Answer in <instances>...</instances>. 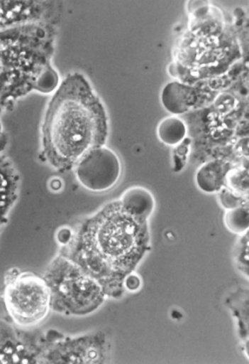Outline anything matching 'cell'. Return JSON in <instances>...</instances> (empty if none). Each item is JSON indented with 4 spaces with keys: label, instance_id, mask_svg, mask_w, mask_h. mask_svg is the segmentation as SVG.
Masks as SVG:
<instances>
[{
    "label": "cell",
    "instance_id": "6da1fadb",
    "mask_svg": "<svg viewBox=\"0 0 249 364\" xmlns=\"http://www.w3.org/2000/svg\"><path fill=\"white\" fill-rule=\"evenodd\" d=\"M149 244L147 220L130 214L117 200L84 223L65 245L64 256L97 279L106 296H114L122 294L126 277L144 257Z\"/></svg>",
    "mask_w": 249,
    "mask_h": 364
},
{
    "label": "cell",
    "instance_id": "7a4b0ae2",
    "mask_svg": "<svg viewBox=\"0 0 249 364\" xmlns=\"http://www.w3.org/2000/svg\"><path fill=\"white\" fill-rule=\"evenodd\" d=\"M43 152L55 169L68 171L105 145L104 106L81 74L69 75L51 99L44 118Z\"/></svg>",
    "mask_w": 249,
    "mask_h": 364
},
{
    "label": "cell",
    "instance_id": "3957f363",
    "mask_svg": "<svg viewBox=\"0 0 249 364\" xmlns=\"http://www.w3.org/2000/svg\"><path fill=\"white\" fill-rule=\"evenodd\" d=\"M44 279L51 296V309L67 316H86L104 303V289L97 279L64 255L46 269Z\"/></svg>",
    "mask_w": 249,
    "mask_h": 364
},
{
    "label": "cell",
    "instance_id": "277c9868",
    "mask_svg": "<svg viewBox=\"0 0 249 364\" xmlns=\"http://www.w3.org/2000/svg\"><path fill=\"white\" fill-rule=\"evenodd\" d=\"M4 299L12 321L22 328L41 323L51 309L50 289L45 279L31 272H9Z\"/></svg>",
    "mask_w": 249,
    "mask_h": 364
},
{
    "label": "cell",
    "instance_id": "5b68a950",
    "mask_svg": "<svg viewBox=\"0 0 249 364\" xmlns=\"http://www.w3.org/2000/svg\"><path fill=\"white\" fill-rule=\"evenodd\" d=\"M76 167L81 184L94 192L111 189L121 177L119 159L114 152L104 147L92 151Z\"/></svg>",
    "mask_w": 249,
    "mask_h": 364
},
{
    "label": "cell",
    "instance_id": "8992f818",
    "mask_svg": "<svg viewBox=\"0 0 249 364\" xmlns=\"http://www.w3.org/2000/svg\"><path fill=\"white\" fill-rule=\"evenodd\" d=\"M105 350V343L99 336H85L54 348L45 356V363H102Z\"/></svg>",
    "mask_w": 249,
    "mask_h": 364
},
{
    "label": "cell",
    "instance_id": "52a82bcc",
    "mask_svg": "<svg viewBox=\"0 0 249 364\" xmlns=\"http://www.w3.org/2000/svg\"><path fill=\"white\" fill-rule=\"evenodd\" d=\"M120 202L130 214L143 220H148L155 208L154 198L144 188H133L127 191Z\"/></svg>",
    "mask_w": 249,
    "mask_h": 364
},
{
    "label": "cell",
    "instance_id": "ba28073f",
    "mask_svg": "<svg viewBox=\"0 0 249 364\" xmlns=\"http://www.w3.org/2000/svg\"><path fill=\"white\" fill-rule=\"evenodd\" d=\"M228 166L221 162H213L204 166L197 173V184L204 192L213 193L221 189L228 175Z\"/></svg>",
    "mask_w": 249,
    "mask_h": 364
},
{
    "label": "cell",
    "instance_id": "9c48e42d",
    "mask_svg": "<svg viewBox=\"0 0 249 364\" xmlns=\"http://www.w3.org/2000/svg\"><path fill=\"white\" fill-rule=\"evenodd\" d=\"M192 90L179 83H171L165 88L162 93V102L172 113H184L189 108Z\"/></svg>",
    "mask_w": 249,
    "mask_h": 364
},
{
    "label": "cell",
    "instance_id": "30bf717a",
    "mask_svg": "<svg viewBox=\"0 0 249 364\" xmlns=\"http://www.w3.org/2000/svg\"><path fill=\"white\" fill-rule=\"evenodd\" d=\"M186 133L187 129L184 122L176 117L165 119L157 129V134H159V138L161 139L162 142L170 146L181 143L184 140Z\"/></svg>",
    "mask_w": 249,
    "mask_h": 364
},
{
    "label": "cell",
    "instance_id": "8fae6325",
    "mask_svg": "<svg viewBox=\"0 0 249 364\" xmlns=\"http://www.w3.org/2000/svg\"><path fill=\"white\" fill-rule=\"evenodd\" d=\"M226 227L231 232L241 234L248 229V210L245 207H236L226 213L224 218Z\"/></svg>",
    "mask_w": 249,
    "mask_h": 364
},
{
    "label": "cell",
    "instance_id": "7c38bea8",
    "mask_svg": "<svg viewBox=\"0 0 249 364\" xmlns=\"http://www.w3.org/2000/svg\"><path fill=\"white\" fill-rule=\"evenodd\" d=\"M124 282L126 287H127V289H130V291H137L140 286L139 277L135 276V274H128V276L126 277Z\"/></svg>",
    "mask_w": 249,
    "mask_h": 364
}]
</instances>
